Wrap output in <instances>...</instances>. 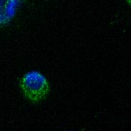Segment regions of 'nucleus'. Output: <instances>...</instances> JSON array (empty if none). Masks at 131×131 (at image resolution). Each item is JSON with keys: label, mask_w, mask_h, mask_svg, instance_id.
Listing matches in <instances>:
<instances>
[{"label": "nucleus", "mask_w": 131, "mask_h": 131, "mask_svg": "<svg viewBox=\"0 0 131 131\" xmlns=\"http://www.w3.org/2000/svg\"><path fill=\"white\" fill-rule=\"evenodd\" d=\"M20 86L26 99L33 102L43 100L50 92V84L48 79L37 70H31L24 74Z\"/></svg>", "instance_id": "nucleus-1"}, {"label": "nucleus", "mask_w": 131, "mask_h": 131, "mask_svg": "<svg viewBox=\"0 0 131 131\" xmlns=\"http://www.w3.org/2000/svg\"><path fill=\"white\" fill-rule=\"evenodd\" d=\"M20 3L17 0H0V26L8 24L13 19Z\"/></svg>", "instance_id": "nucleus-2"}]
</instances>
